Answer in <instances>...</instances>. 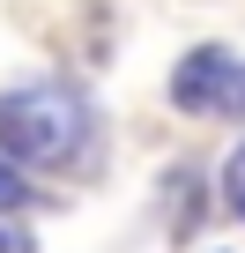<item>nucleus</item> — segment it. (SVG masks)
<instances>
[{"mask_svg": "<svg viewBox=\"0 0 245 253\" xmlns=\"http://www.w3.org/2000/svg\"><path fill=\"white\" fill-rule=\"evenodd\" d=\"M89 134V104L67 82H23L0 97V157L8 164H67Z\"/></svg>", "mask_w": 245, "mask_h": 253, "instance_id": "f257e3e1", "label": "nucleus"}, {"mask_svg": "<svg viewBox=\"0 0 245 253\" xmlns=\"http://www.w3.org/2000/svg\"><path fill=\"white\" fill-rule=\"evenodd\" d=\"M223 75H230V52H223V45L186 52V60H178V75H171V104H178V112H215Z\"/></svg>", "mask_w": 245, "mask_h": 253, "instance_id": "f03ea898", "label": "nucleus"}, {"mask_svg": "<svg viewBox=\"0 0 245 253\" xmlns=\"http://www.w3.org/2000/svg\"><path fill=\"white\" fill-rule=\"evenodd\" d=\"M223 209H230V216H245V142L223 157Z\"/></svg>", "mask_w": 245, "mask_h": 253, "instance_id": "7ed1b4c3", "label": "nucleus"}, {"mask_svg": "<svg viewBox=\"0 0 245 253\" xmlns=\"http://www.w3.org/2000/svg\"><path fill=\"white\" fill-rule=\"evenodd\" d=\"M23 201H30V179H23L8 157H0V216H8V209H23Z\"/></svg>", "mask_w": 245, "mask_h": 253, "instance_id": "20e7f679", "label": "nucleus"}, {"mask_svg": "<svg viewBox=\"0 0 245 253\" xmlns=\"http://www.w3.org/2000/svg\"><path fill=\"white\" fill-rule=\"evenodd\" d=\"M215 112H245V67L230 60V75H223V89H215Z\"/></svg>", "mask_w": 245, "mask_h": 253, "instance_id": "39448f33", "label": "nucleus"}, {"mask_svg": "<svg viewBox=\"0 0 245 253\" xmlns=\"http://www.w3.org/2000/svg\"><path fill=\"white\" fill-rule=\"evenodd\" d=\"M0 253H30V238L23 231H0Z\"/></svg>", "mask_w": 245, "mask_h": 253, "instance_id": "423d86ee", "label": "nucleus"}]
</instances>
